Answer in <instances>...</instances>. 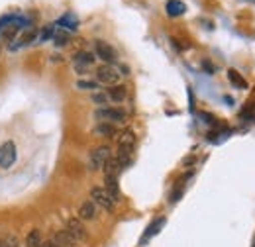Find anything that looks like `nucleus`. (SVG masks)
Masks as SVG:
<instances>
[{
	"label": "nucleus",
	"instance_id": "f257e3e1",
	"mask_svg": "<svg viewBox=\"0 0 255 247\" xmlns=\"http://www.w3.org/2000/svg\"><path fill=\"white\" fill-rule=\"evenodd\" d=\"M93 116H95L96 122H108V124H114V125L126 124L128 120V112L122 110L120 106H102V108H96Z\"/></svg>",
	"mask_w": 255,
	"mask_h": 247
},
{
	"label": "nucleus",
	"instance_id": "f03ea898",
	"mask_svg": "<svg viewBox=\"0 0 255 247\" xmlns=\"http://www.w3.org/2000/svg\"><path fill=\"white\" fill-rule=\"evenodd\" d=\"M96 81L100 85H106V87H114V85H120L122 81V71L116 67V65H106L102 63L100 67H96Z\"/></svg>",
	"mask_w": 255,
	"mask_h": 247
},
{
	"label": "nucleus",
	"instance_id": "7ed1b4c3",
	"mask_svg": "<svg viewBox=\"0 0 255 247\" xmlns=\"http://www.w3.org/2000/svg\"><path fill=\"white\" fill-rule=\"evenodd\" d=\"M91 200L95 202L98 208H102V210H106V212H112V210L116 208V204H118V200H116L104 186H95V188H91Z\"/></svg>",
	"mask_w": 255,
	"mask_h": 247
},
{
	"label": "nucleus",
	"instance_id": "20e7f679",
	"mask_svg": "<svg viewBox=\"0 0 255 247\" xmlns=\"http://www.w3.org/2000/svg\"><path fill=\"white\" fill-rule=\"evenodd\" d=\"M110 159H112L110 147H108V145H98V147H95V149L89 153V169H91L93 173L102 171L104 165H106Z\"/></svg>",
	"mask_w": 255,
	"mask_h": 247
},
{
	"label": "nucleus",
	"instance_id": "39448f33",
	"mask_svg": "<svg viewBox=\"0 0 255 247\" xmlns=\"http://www.w3.org/2000/svg\"><path fill=\"white\" fill-rule=\"evenodd\" d=\"M96 63V55L93 51H79L73 55V69L77 75H87Z\"/></svg>",
	"mask_w": 255,
	"mask_h": 247
},
{
	"label": "nucleus",
	"instance_id": "423d86ee",
	"mask_svg": "<svg viewBox=\"0 0 255 247\" xmlns=\"http://www.w3.org/2000/svg\"><path fill=\"white\" fill-rule=\"evenodd\" d=\"M95 55L96 59H100L102 63H106V65H116V61H118L116 49L108 41H104V39H96L95 41Z\"/></svg>",
	"mask_w": 255,
	"mask_h": 247
},
{
	"label": "nucleus",
	"instance_id": "0eeeda50",
	"mask_svg": "<svg viewBox=\"0 0 255 247\" xmlns=\"http://www.w3.org/2000/svg\"><path fill=\"white\" fill-rule=\"evenodd\" d=\"M37 35H39L37 28H26V30H22L18 33V37L12 41V45H10L8 49H10V51H18V49H22V47L33 45V43H37Z\"/></svg>",
	"mask_w": 255,
	"mask_h": 247
},
{
	"label": "nucleus",
	"instance_id": "6e6552de",
	"mask_svg": "<svg viewBox=\"0 0 255 247\" xmlns=\"http://www.w3.org/2000/svg\"><path fill=\"white\" fill-rule=\"evenodd\" d=\"M65 230L77 240V244H83V242L89 240V232H87V228H85V222L79 220V218H69Z\"/></svg>",
	"mask_w": 255,
	"mask_h": 247
},
{
	"label": "nucleus",
	"instance_id": "1a4fd4ad",
	"mask_svg": "<svg viewBox=\"0 0 255 247\" xmlns=\"http://www.w3.org/2000/svg\"><path fill=\"white\" fill-rule=\"evenodd\" d=\"M16 145H14V141H6V143H2L0 145V167L2 169H8V167H12L14 163H16Z\"/></svg>",
	"mask_w": 255,
	"mask_h": 247
},
{
	"label": "nucleus",
	"instance_id": "9d476101",
	"mask_svg": "<svg viewBox=\"0 0 255 247\" xmlns=\"http://www.w3.org/2000/svg\"><path fill=\"white\" fill-rule=\"evenodd\" d=\"M96 216H98V206H96L93 200H85L81 204V208H79L77 218L83 220V222H93V220H96Z\"/></svg>",
	"mask_w": 255,
	"mask_h": 247
},
{
	"label": "nucleus",
	"instance_id": "9b49d317",
	"mask_svg": "<svg viewBox=\"0 0 255 247\" xmlns=\"http://www.w3.org/2000/svg\"><path fill=\"white\" fill-rule=\"evenodd\" d=\"M108 98L112 104H122L128 98V89L124 85H114V87H108Z\"/></svg>",
	"mask_w": 255,
	"mask_h": 247
},
{
	"label": "nucleus",
	"instance_id": "f8f14e48",
	"mask_svg": "<svg viewBox=\"0 0 255 247\" xmlns=\"http://www.w3.org/2000/svg\"><path fill=\"white\" fill-rule=\"evenodd\" d=\"M53 244L57 247H77V240L67 232V230H59L53 236Z\"/></svg>",
	"mask_w": 255,
	"mask_h": 247
},
{
	"label": "nucleus",
	"instance_id": "ddd939ff",
	"mask_svg": "<svg viewBox=\"0 0 255 247\" xmlns=\"http://www.w3.org/2000/svg\"><path fill=\"white\" fill-rule=\"evenodd\" d=\"M131 157H133V147H122V145H118V147H116V155H114V159L118 161V165H120L122 169H126L128 165L131 163Z\"/></svg>",
	"mask_w": 255,
	"mask_h": 247
},
{
	"label": "nucleus",
	"instance_id": "4468645a",
	"mask_svg": "<svg viewBox=\"0 0 255 247\" xmlns=\"http://www.w3.org/2000/svg\"><path fill=\"white\" fill-rule=\"evenodd\" d=\"M95 133L100 137H114L118 133V125L108 122H96L95 125Z\"/></svg>",
	"mask_w": 255,
	"mask_h": 247
},
{
	"label": "nucleus",
	"instance_id": "2eb2a0df",
	"mask_svg": "<svg viewBox=\"0 0 255 247\" xmlns=\"http://www.w3.org/2000/svg\"><path fill=\"white\" fill-rule=\"evenodd\" d=\"M165 10H167V14H169L171 18H177V16H183V14L187 12V6H185L181 0H167Z\"/></svg>",
	"mask_w": 255,
	"mask_h": 247
},
{
	"label": "nucleus",
	"instance_id": "dca6fc26",
	"mask_svg": "<svg viewBox=\"0 0 255 247\" xmlns=\"http://www.w3.org/2000/svg\"><path fill=\"white\" fill-rule=\"evenodd\" d=\"M165 226V218H157L155 222H151L149 224V228L145 230V234H143V238H141V244H145V242H149L153 236H157L159 234V230Z\"/></svg>",
	"mask_w": 255,
	"mask_h": 247
},
{
	"label": "nucleus",
	"instance_id": "f3484780",
	"mask_svg": "<svg viewBox=\"0 0 255 247\" xmlns=\"http://www.w3.org/2000/svg\"><path fill=\"white\" fill-rule=\"evenodd\" d=\"M118 145H122V147H135V133H133V129H124L118 135Z\"/></svg>",
	"mask_w": 255,
	"mask_h": 247
},
{
	"label": "nucleus",
	"instance_id": "a211bd4d",
	"mask_svg": "<svg viewBox=\"0 0 255 247\" xmlns=\"http://www.w3.org/2000/svg\"><path fill=\"white\" fill-rule=\"evenodd\" d=\"M53 45L55 47H65V45H69V41H71V33L63 28H59V30H55V35H53Z\"/></svg>",
	"mask_w": 255,
	"mask_h": 247
},
{
	"label": "nucleus",
	"instance_id": "6ab92c4d",
	"mask_svg": "<svg viewBox=\"0 0 255 247\" xmlns=\"http://www.w3.org/2000/svg\"><path fill=\"white\" fill-rule=\"evenodd\" d=\"M228 81H230L236 89H248V81H246L236 69H230V71H228Z\"/></svg>",
	"mask_w": 255,
	"mask_h": 247
},
{
	"label": "nucleus",
	"instance_id": "aec40b11",
	"mask_svg": "<svg viewBox=\"0 0 255 247\" xmlns=\"http://www.w3.org/2000/svg\"><path fill=\"white\" fill-rule=\"evenodd\" d=\"M79 91H93V93H96V91H100V83L98 81H91V79H79L77 81V85H75Z\"/></svg>",
	"mask_w": 255,
	"mask_h": 247
},
{
	"label": "nucleus",
	"instance_id": "412c9836",
	"mask_svg": "<svg viewBox=\"0 0 255 247\" xmlns=\"http://www.w3.org/2000/svg\"><path fill=\"white\" fill-rule=\"evenodd\" d=\"M26 247H43V238L39 230H32L26 236Z\"/></svg>",
	"mask_w": 255,
	"mask_h": 247
},
{
	"label": "nucleus",
	"instance_id": "4be33fe9",
	"mask_svg": "<svg viewBox=\"0 0 255 247\" xmlns=\"http://www.w3.org/2000/svg\"><path fill=\"white\" fill-rule=\"evenodd\" d=\"M57 24H59V26H63L67 31H75L77 30V26H79V20H77L73 14H65L63 18H59V20H57Z\"/></svg>",
	"mask_w": 255,
	"mask_h": 247
},
{
	"label": "nucleus",
	"instance_id": "5701e85b",
	"mask_svg": "<svg viewBox=\"0 0 255 247\" xmlns=\"http://www.w3.org/2000/svg\"><path fill=\"white\" fill-rule=\"evenodd\" d=\"M91 100L95 102L98 108H102V106H108L110 104V98H108V93L106 91H96V93L91 94Z\"/></svg>",
	"mask_w": 255,
	"mask_h": 247
},
{
	"label": "nucleus",
	"instance_id": "b1692460",
	"mask_svg": "<svg viewBox=\"0 0 255 247\" xmlns=\"http://www.w3.org/2000/svg\"><path fill=\"white\" fill-rule=\"evenodd\" d=\"M53 35H55V26H45L43 31L37 35V43H43L47 39H53Z\"/></svg>",
	"mask_w": 255,
	"mask_h": 247
},
{
	"label": "nucleus",
	"instance_id": "393cba45",
	"mask_svg": "<svg viewBox=\"0 0 255 247\" xmlns=\"http://www.w3.org/2000/svg\"><path fill=\"white\" fill-rule=\"evenodd\" d=\"M4 242H6V246L8 247H20V244H18V240H16V238H6Z\"/></svg>",
	"mask_w": 255,
	"mask_h": 247
},
{
	"label": "nucleus",
	"instance_id": "a878e982",
	"mask_svg": "<svg viewBox=\"0 0 255 247\" xmlns=\"http://www.w3.org/2000/svg\"><path fill=\"white\" fill-rule=\"evenodd\" d=\"M43 247H57L53 244V240H49V242H43Z\"/></svg>",
	"mask_w": 255,
	"mask_h": 247
},
{
	"label": "nucleus",
	"instance_id": "bb28decb",
	"mask_svg": "<svg viewBox=\"0 0 255 247\" xmlns=\"http://www.w3.org/2000/svg\"><path fill=\"white\" fill-rule=\"evenodd\" d=\"M0 247H8V246H6V242H4V240H0Z\"/></svg>",
	"mask_w": 255,
	"mask_h": 247
}]
</instances>
